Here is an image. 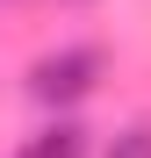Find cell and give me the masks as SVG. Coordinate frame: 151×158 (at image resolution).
<instances>
[{
	"instance_id": "1",
	"label": "cell",
	"mask_w": 151,
	"mask_h": 158,
	"mask_svg": "<svg viewBox=\"0 0 151 158\" xmlns=\"http://www.w3.org/2000/svg\"><path fill=\"white\" fill-rule=\"evenodd\" d=\"M94 72H101L94 50H58V58H43V65L29 72V94H36V101H79V94L94 86Z\"/></svg>"
},
{
	"instance_id": "3",
	"label": "cell",
	"mask_w": 151,
	"mask_h": 158,
	"mask_svg": "<svg viewBox=\"0 0 151 158\" xmlns=\"http://www.w3.org/2000/svg\"><path fill=\"white\" fill-rule=\"evenodd\" d=\"M108 158H151V122H137V129H122Z\"/></svg>"
},
{
	"instance_id": "2",
	"label": "cell",
	"mask_w": 151,
	"mask_h": 158,
	"mask_svg": "<svg viewBox=\"0 0 151 158\" xmlns=\"http://www.w3.org/2000/svg\"><path fill=\"white\" fill-rule=\"evenodd\" d=\"M15 158H86V129H72V122H58V129H43V137H29Z\"/></svg>"
}]
</instances>
